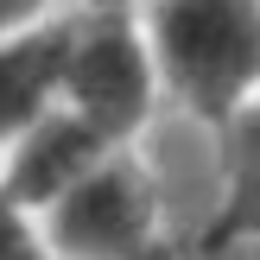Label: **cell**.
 Wrapping results in <instances>:
<instances>
[{
  "label": "cell",
  "instance_id": "2",
  "mask_svg": "<svg viewBox=\"0 0 260 260\" xmlns=\"http://www.w3.org/2000/svg\"><path fill=\"white\" fill-rule=\"evenodd\" d=\"M57 102L83 114L102 140L140 146V134L159 114V70H152L140 7H76L70 13V45H63Z\"/></svg>",
  "mask_w": 260,
  "mask_h": 260
},
{
  "label": "cell",
  "instance_id": "4",
  "mask_svg": "<svg viewBox=\"0 0 260 260\" xmlns=\"http://www.w3.org/2000/svg\"><path fill=\"white\" fill-rule=\"evenodd\" d=\"M108 152H114V140H102L83 114H70L57 102V108H45L7 152H0V190H7L19 210L45 216L51 203H57L95 159H108Z\"/></svg>",
  "mask_w": 260,
  "mask_h": 260
},
{
  "label": "cell",
  "instance_id": "6",
  "mask_svg": "<svg viewBox=\"0 0 260 260\" xmlns=\"http://www.w3.org/2000/svg\"><path fill=\"white\" fill-rule=\"evenodd\" d=\"M63 45H70V13H45L19 32H0V152L45 108H57Z\"/></svg>",
  "mask_w": 260,
  "mask_h": 260
},
{
  "label": "cell",
  "instance_id": "8",
  "mask_svg": "<svg viewBox=\"0 0 260 260\" xmlns=\"http://www.w3.org/2000/svg\"><path fill=\"white\" fill-rule=\"evenodd\" d=\"M45 13H51V0H0V32H19V25L45 19Z\"/></svg>",
  "mask_w": 260,
  "mask_h": 260
},
{
  "label": "cell",
  "instance_id": "1",
  "mask_svg": "<svg viewBox=\"0 0 260 260\" xmlns=\"http://www.w3.org/2000/svg\"><path fill=\"white\" fill-rule=\"evenodd\" d=\"M159 95L197 127H229L260 102V0H146L140 7Z\"/></svg>",
  "mask_w": 260,
  "mask_h": 260
},
{
  "label": "cell",
  "instance_id": "7",
  "mask_svg": "<svg viewBox=\"0 0 260 260\" xmlns=\"http://www.w3.org/2000/svg\"><path fill=\"white\" fill-rule=\"evenodd\" d=\"M0 260H57V248L38 229V216L19 210L7 190H0Z\"/></svg>",
  "mask_w": 260,
  "mask_h": 260
},
{
  "label": "cell",
  "instance_id": "5",
  "mask_svg": "<svg viewBox=\"0 0 260 260\" xmlns=\"http://www.w3.org/2000/svg\"><path fill=\"white\" fill-rule=\"evenodd\" d=\"M216 165H222V190H216L210 222L190 241V260L260 248V102L241 108L229 127H216Z\"/></svg>",
  "mask_w": 260,
  "mask_h": 260
},
{
  "label": "cell",
  "instance_id": "9",
  "mask_svg": "<svg viewBox=\"0 0 260 260\" xmlns=\"http://www.w3.org/2000/svg\"><path fill=\"white\" fill-rule=\"evenodd\" d=\"M83 7H146V0H83Z\"/></svg>",
  "mask_w": 260,
  "mask_h": 260
},
{
  "label": "cell",
  "instance_id": "3",
  "mask_svg": "<svg viewBox=\"0 0 260 260\" xmlns=\"http://www.w3.org/2000/svg\"><path fill=\"white\" fill-rule=\"evenodd\" d=\"M45 241L57 260H178L165 235V197L140 146H114L95 159L45 216Z\"/></svg>",
  "mask_w": 260,
  "mask_h": 260
}]
</instances>
